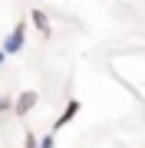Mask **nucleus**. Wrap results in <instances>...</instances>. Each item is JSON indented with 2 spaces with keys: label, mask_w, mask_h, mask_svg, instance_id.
I'll return each mask as SVG.
<instances>
[{
  "label": "nucleus",
  "mask_w": 145,
  "mask_h": 148,
  "mask_svg": "<svg viewBox=\"0 0 145 148\" xmlns=\"http://www.w3.org/2000/svg\"><path fill=\"white\" fill-rule=\"evenodd\" d=\"M23 148H40V138L33 132H27V135H23Z\"/></svg>",
  "instance_id": "0eeeda50"
},
{
  "label": "nucleus",
  "mask_w": 145,
  "mask_h": 148,
  "mask_svg": "<svg viewBox=\"0 0 145 148\" xmlns=\"http://www.w3.org/2000/svg\"><path fill=\"white\" fill-rule=\"evenodd\" d=\"M7 112H13V99L10 95H0V115H7Z\"/></svg>",
  "instance_id": "423d86ee"
},
{
  "label": "nucleus",
  "mask_w": 145,
  "mask_h": 148,
  "mask_svg": "<svg viewBox=\"0 0 145 148\" xmlns=\"http://www.w3.org/2000/svg\"><path fill=\"white\" fill-rule=\"evenodd\" d=\"M36 102H40V95H36V89H23L20 95L13 99V115H30L33 109H36Z\"/></svg>",
  "instance_id": "f03ea898"
},
{
  "label": "nucleus",
  "mask_w": 145,
  "mask_h": 148,
  "mask_svg": "<svg viewBox=\"0 0 145 148\" xmlns=\"http://www.w3.org/2000/svg\"><path fill=\"white\" fill-rule=\"evenodd\" d=\"M40 148H56V132H46L40 138Z\"/></svg>",
  "instance_id": "39448f33"
},
{
  "label": "nucleus",
  "mask_w": 145,
  "mask_h": 148,
  "mask_svg": "<svg viewBox=\"0 0 145 148\" xmlns=\"http://www.w3.org/2000/svg\"><path fill=\"white\" fill-rule=\"evenodd\" d=\"M79 109H82V106H79V99H69V102H66V109L56 115V122H53V128H49V132H59V128H66L76 115H79Z\"/></svg>",
  "instance_id": "7ed1b4c3"
},
{
  "label": "nucleus",
  "mask_w": 145,
  "mask_h": 148,
  "mask_svg": "<svg viewBox=\"0 0 145 148\" xmlns=\"http://www.w3.org/2000/svg\"><path fill=\"white\" fill-rule=\"evenodd\" d=\"M23 43H27V20L13 23V30L3 36V46H0V49H3L7 56H16V53L23 49Z\"/></svg>",
  "instance_id": "f257e3e1"
},
{
  "label": "nucleus",
  "mask_w": 145,
  "mask_h": 148,
  "mask_svg": "<svg viewBox=\"0 0 145 148\" xmlns=\"http://www.w3.org/2000/svg\"><path fill=\"white\" fill-rule=\"evenodd\" d=\"M30 23L40 30V36H53V23H49V16L43 10H30Z\"/></svg>",
  "instance_id": "20e7f679"
},
{
  "label": "nucleus",
  "mask_w": 145,
  "mask_h": 148,
  "mask_svg": "<svg viewBox=\"0 0 145 148\" xmlns=\"http://www.w3.org/2000/svg\"><path fill=\"white\" fill-rule=\"evenodd\" d=\"M7 63V53H3V49H0V66H3Z\"/></svg>",
  "instance_id": "6e6552de"
}]
</instances>
